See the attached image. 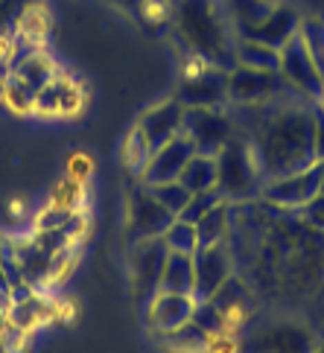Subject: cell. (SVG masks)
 Wrapping results in <instances>:
<instances>
[{"mask_svg":"<svg viewBox=\"0 0 324 353\" xmlns=\"http://www.w3.org/2000/svg\"><path fill=\"white\" fill-rule=\"evenodd\" d=\"M316 105L301 94L263 105H231L234 125L252 146L263 181L316 163Z\"/></svg>","mask_w":324,"mask_h":353,"instance_id":"cell-1","label":"cell"},{"mask_svg":"<svg viewBox=\"0 0 324 353\" xmlns=\"http://www.w3.org/2000/svg\"><path fill=\"white\" fill-rule=\"evenodd\" d=\"M172 32L196 61L210 68H236V27L225 0H170Z\"/></svg>","mask_w":324,"mask_h":353,"instance_id":"cell-2","label":"cell"},{"mask_svg":"<svg viewBox=\"0 0 324 353\" xmlns=\"http://www.w3.org/2000/svg\"><path fill=\"white\" fill-rule=\"evenodd\" d=\"M263 184L266 181L260 175L252 146L236 132L216 155V190L228 205H245L252 199H260Z\"/></svg>","mask_w":324,"mask_h":353,"instance_id":"cell-3","label":"cell"},{"mask_svg":"<svg viewBox=\"0 0 324 353\" xmlns=\"http://www.w3.org/2000/svg\"><path fill=\"white\" fill-rule=\"evenodd\" d=\"M313 347H316L313 330L292 319L263 321L240 345L243 353H313Z\"/></svg>","mask_w":324,"mask_h":353,"instance_id":"cell-4","label":"cell"},{"mask_svg":"<svg viewBox=\"0 0 324 353\" xmlns=\"http://www.w3.org/2000/svg\"><path fill=\"white\" fill-rule=\"evenodd\" d=\"M292 94L298 91L283 79L281 70H252L240 65L228 70V105H263Z\"/></svg>","mask_w":324,"mask_h":353,"instance_id":"cell-5","label":"cell"},{"mask_svg":"<svg viewBox=\"0 0 324 353\" xmlns=\"http://www.w3.org/2000/svg\"><path fill=\"white\" fill-rule=\"evenodd\" d=\"M199 155H219L231 137L236 134V125L231 111L225 108H184V129Z\"/></svg>","mask_w":324,"mask_h":353,"instance_id":"cell-6","label":"cell"},{"mask_svg":"<svg viewBox=\"0 0 324 353\" xmlns=\"http://www.w3.org/2000/svg\"><path fill=\"white\" fill-rule=\"evenodd\" d=\"M321 193V163L316 161L313 167H307L301 172L283 175V179H272L260 190V201L275 210H301L307 201H313Z\"/></svg>","mask_w":324,"mask_h":353,"instance_id":"cell-7","label":"cell"},{"mask_svg":"<svg viewBox=\"0 0 324 353\" xmlns=\"http://www.w3.org/2000/svg\"><path fill=\"white\" fill-rule=\"evenodd\" d=\"M172 99L184 108H225L228 105V70L199 61V70H187Z\"/></svg>","mask_w":324,"mask_h":353,"instance_id":"cell-8","label":"cell"},{"mask_svg":"<svg viewBox=\"0 0 324 353\" xmlns=\"http://www.w3.org/2000/svg\"><path fill=\"white\" fill-rule=\"evenodd\" d=\"M170 248L164 245V239H141L132 243V254H129V274H132V292L138 304H149L158 295L161 286V272H164Z\"/></svg>","mask_w":324,"mask_h":353,"instance_id":"cell-9","label":"cell"},{"mask_svg":"<svg viewBox=\"0 0 324 353\" xmlns=\"http://www.w3.org/2000/svg\"><path fill=\"white\" fill-rule=\"evenodd\" d=\"M172 213L161 205V201L149 193V187L141 184L138 190L129 193V208H126V234L132 243L141 239H155L164 236V231L172 225Z\"/></svg>","mask_w":324,"mask_h":353,"instance_id":"cell-10","label":"cell"},{"mask_svg":"<svg viewBox=\"0 0 324 353\" xmlns=\"http://www.w3.org/2000/svg\"><path fill=\"white\" fill-rule=\"evenodd\" d=\"M281 73L301 97H307L310 103H321L324 97V77L318 73L316 61L310 59L307 47L301 41V35L290 39L281 47Z\"/></svg>","mask_w":324,"mask_h":353,"instance_id":"cell-11","label":"cell"},{"mask_svg":"<svg viewBox=\"0 0 324 353\" xmlns=\"http://www.w3.org/2000/svg\"><path fill=\"white\" fill-rule=\"evenodd\" d=\"M193 272H196V286H193V298L196 301H207L219 292V286L234 274V254L225 243H214V245H202L193 254Z\"/></svg>","mask_w":324,"mask_h":353,"instance_id":"cell-12","label":"cell"},{"mask_svg":"<svg viewBox=\"0 0 324 353\" xmlns=\"http://www.w3.org/2000/svg\"><path fill=\"white\" fill-rule=\"evenodd\" d=\"M196 155V146L190 143V137L184 132L179 137H172L170 143H164L161 149H155L149 155V163L141 172V184L152 187V184H167V181H179L181 170L187 167V161Z\"/></svg>","mask_w":324,"mask_h":353,"instance_id":"cell-13","label":"cell"},{"mask_svg":"<svg viewBox=\"0 0 324 353\" xmlns=\"http://www.w3.org/2000/svg\"><path fill=\"white\" fill-rule=\"evenodd\" d=\"M143 141L149 143V149H161L164 143H170L172 137H179L181 129H184V105L179 99H167V103H158L152 108H146L138 125H134Z\"/></svg>","mask_w":324,"mask_h":353,"instance_id":"cell-14","label":"cell"},{"mask_svg":"<svg viewBox=\"0 0 324 353\" xmlns=\"http://www.w3.org/2000/svg\"><path fill=\"white\" fill-rule=\"evenodd\" d=\"M298 27H301V12H298L290 0H283V3L272 6V12L263 21H257L254 27L243 30L240 35H243V39H254V41H263L269 47L281 50L286 41L298 35Z\"/></svg>","mask_w":324,"mask_h":353,"instance_id":"cell-15","label":"cell"},{"mask_svg":"<svg viewBox=\"0 0 324 353\" xmlns=\"http://www.w3.org/2000/svg\"><path fill=\"white\" fill-rule=\"evenodd\" d=\"M196 312V298L193 295H172V292H158L146 304V324L152 333H170L176 327L187 324Z\"/></svg>","mask_w":324,"mask_h":353,"instance_id":"cell-16","label":"cell"},{"mask_svg":"<svg viewBox=\"0 0 324 353\" xmlns=\"http://www.w3.org/2000/svg\"><path fill=\"white\" fill-rule=\"evenodd\" d=\"M79 105H82V94L65 77H56L47 88H41V91L35 94L32 111L47 114V117H61V114H73Z\"/></svg>","mask_w":324,"mask_h":353,"instance_id":"cell-17","label":"cell"},{"mask_svg":"<svg viewBox=\"0 0 324 353\" xmlns=\"http://www.w3.org/2000/svg\"><path fill=\"white\" fill-rule=\"evenodd\" d=\"M196 286V272H193V254H176L170 251L164 272H161V286L158 292H172V295H193Z\"/></svg>","mask_w":324,"mask_h":353,"instance_id":"cell-18","label":"cell"},{"mask_svg":"<svg viewBox=\"0 0 324 353\" xmlns=\"http://www.w3.org/2000/svg\"><path fill=\"white\" fill-rule=\"evenodd\" d=\"M234 228V205L219 201L214 210H207L202 219L196 222V236H199V248L202 245H214V243H225Z\"/></svg>","mask_w":324,"mask_h":353,"instance_id":"cell-19","label":"cell"},{"mask_svg":"<svg viewBox=\"0 0 324 353\" xmlns=\"http://www.w3.org/2000/svg\"><path fill=\"white\" fill-rule=\"evenodd\" d=\"M234 56H236V65H240V68L281 70V50L278 47H269L263 41H254V39H243V35H236Z\"/></svg>","mask_w":324,"mask_h":353,"instance_id":"cell-20","label":"cell"},{"mask_svg":"<svg viewBox=\"0 0 324 353\" xmlns=\"http://www.w3.org/2000/svg\"><path fill=\"white\" fill-rule=\"evenodd\" d=\"M15 79H21L23 85L30 88V91H35L39 94L41 88H47L50 82H53L56 77H59V70H56V65L50 61V56H44L41 50H35L32 56H27V59H21L15 68L9 70Z\"/></svg>","mask_w":324,"mask_h":353,"instance_id":"cell-21","label":"cell"},{"mask_svg":"<svg viewBox=\"0 0 324 353\" xmlns=\"http://www.w3.org/2000/svg\"><path fill=\"white\" fill-rule=\"evenodd\" d=\"M161 345L170 347L172 353H207L210 347V333L202 330L193 319L176 327V330H170V333H161Z\"/></svg>","mask_w":324,"mask_h":353,"instance_id":"cell-22","label":"cell"},{"mask_svg":"<svg viewBox=\"0 0 324 353\" xmlns=\"http://www.w3.org/2000/svg\"><path fill=\"white\" fill-rule=\"evenodd\" d=\"M179 181L187 187L190 193H202V190H216V158L214 155H193L187 161V167L181 170Z\"/></svg>","mask_w":324,"mask_h":353,"instance_id":"cell-23","label":"cell"},{"mask_svg":"<svg viewBox=\"0 0 324 353\" xmlns=\"http://www.w3.org/2000/svg\"><path fill=\"white\" fill-rule=\"evenodd\" d=\"M225 3H228L234 27H236V35L248 27H254L257 21H263L272 12V3H266V0H225Z\"/></svg>","mask_w":324,"mask_h":353,"instance_id":"cell-24","label":"cell"},{"mask_svg":"<svg viewBox=\"0 0 324 353\" xmlns=\"http://www.w3.org/2000/svg\"><path fill=\"white\" fill-rule=\"evenodd\" d=\"M164 245L176 254H196L199 251V236H196V225L184 222V219H172V225L164 231Z\"/></svg>","mask_w":324,"mask_h":353,"instance_id":"cell-25","label":"cell"},{"mask_svg":"<svg viewBox=\"0 0 324 353\" xmlns=\"http://www.w3.org/2000/svg\"><path fill=\"white\" fill-rule=\"evenodd\" d=\"M298 35L307 47L310 59L316 61L318 73L324 77V21L321 18H301V27H298Z\"/></svg>","mask_w":324,"mask_h":353,"instance_id":"cell-26","label":"cell"},{"mask_svg":"<svg viewBox=\"0 0 324 353\" xmlns=\"http://www.w3.org/2000/svg\"><path fill=\"white\" fill-rule=\"evenodd\" d=\"M44 315H47V310L41 307V301L32 298V295L23 298V301H12L9 304V319H12L15 327H21V330H32Z\"/></svg>","mask_w":324,"mask_h":353,"instance_id":"cell-27","label":"cell"},{"mask_svg":"<svg viewBox=\"0 0 324 353\" xmlns=\"http://www.w3.org/2000/svg\"><path fill=\"white\" fill-rule=\"evenodd\" d=\"M0 103L9 105L12 111H18V114H23V111H32L35 105V91H30L27 85H23L21 79H15L9 73V77L3 79V97H0Z\"/></svg>","mask_w":324,"mask_h":353,"instance_id":"cell-28","label":"cell"},{"mask_svg":"<svg viewBox=\"0 0 324 353\" xmlns=\"http://www.w3.org/2000/svg\"><path fill=\"white\" fill-rule=\"evenodd\" d=\"M219 201H225L222 199V193L219 190H202V193H190V199H187V205H184V210L179 213L176 219H184V222H190V225H196L199 219L205 216L207 210H214Z\"/></svg>","mask_w":324,"mask_h":353,"instance_id":"cell-29","label":"cell"},{"mask_svg":"<svg viewBox=\"0 0 324 353\" xmlns=\"http://www.w3.org/2000/svg\"><path fill=\"white\" fill-rule=\"evenodd\" d=\"M149 193H152L161 205H164L172 216H179V213L184 210L187 199H190V190L181 184V181H167V184H152L149 187Z\"/></svg>","mask_w":324,"mask_h":353,"instance_id":"cell-30","label":"cell"},{"mask_svg":"<svg viewBox=\"0 0 324 353\" xmlns=\"http://www.w3.org/2000/svg\"><path fill=\"white\" fill-rule=\"evenodd\" d=\"M149 155H152V149H149V143L143 141V134L134 129V132L129 134V143H126V163H129V170L138 175V179H141L143 167L149 163Z\"/></svg>","mask_w":324,"mask_h":353,"instance_id":"cell-31","label":"cell"},{"mask_svg":"<svg viewBox=\"0 0 324 353\" xmlns=\"http://www.w3.org/2000/svg\"><path fill=\"white\" fill-rule=\"evenodd\" d=\"M32 6V0H0V27L18 23V18Z\"/></svg>","mask_w":324,"mask_h":353,"instance_id":"cell-32","label":"cell"},{"mask_svg":"<svg viewBox=\"0 0 324 353\" xmlns=\"http://www.w3.org/2000/svg\"><path fill=\"white\" fill-rule=\"evenodd\" d=\"M301 216L307 225H313L316 231L324 234V193H318L313 201H307V205L301 208Z\"/></svg>","mask_w":324,"mask_h":353,"instance_id":"cell-33","label":"cell"},{"mask_svg":"<svg viewBox=\"0 0 324 353\" xmlns=\"http://www.w3.org/2000/svg\"><path fill=\"white\" fill-rule=\"evenodd\" d=\"M301 12V18H321L324 21V0H290Z\"/></svg>","mask_w":324,"mask_h":353,"instance_id":"cell-34","label":"cell"},{"mask_svg":"<svg viewBox=\"0 0 324 353\" xmlns=\"http://www.w3.org/2000/svg\"><path fill=\"white\" fill-rule=\"evenodd\" d=\"M316 161H324V108L316 105Z\"/></svg>","mask_w":324,"mask_h":353,"instance_id":"cell-35","label":"cell"},{"mask_svg":"<svg viewBox=\"0 0 324 353\" xmlns=\"http://www.w3.org/2000/svg\"><path fill=\"white\" fill-rule=\"evenodd\" d=\"M88 167H91V161L85 155H73L70 158V175H73V179H82V175L88 172Z\"/></svg>","mask_w":324,"mask_h":353,"instance_id":"cell-36","label":"cell"},{"mask_svg":"<svg viewBox=\"0 0 324 353\" xmlns=\"http://www.w3.org/2000/svg\"><path fill=\"white\" fill-rule=\"evenodd\" d=\"M111 3H117L120 9H126V12H143L149 6V0H111Z\"/></svg>","mask_w":324,"mask_h":353,"instance_id":"cell-37","label":"cell"},{"mask_svg":"<svg viewBox=\"0 0 324 353\" xmlns=\"http://www.w3.org/2000/svg\"><path fill=\"white\" fill-rule=\"evenodd\" d=\"M313 353H324V339H318V342H316V347H313Z\"/></svg>","mask_w":324,"mask_h":353,"instance_id":"cell-38","label":"cell"},{"mask_svg":"<svg viewBox=\"0 0 324 353\" xmlns=\"http://www.w3.org/2000/svg\"><path fill=\"white\" fill-rule=\"evenodd\" d=\"M0 353H9V347H6V342H3V333H0Z\"/></svg>","mask_w":324,"mask_h":353,"instance_id":"cell-39","label":"cell"},{"mask_svg":"<svg viewBox=\"0 0 324 353\" xmlns=\"http://www.w3.org/2000/svg\"><path fill=\"white\" fill-rule=\"evenodd\" d=\"M321 163V193H324V161H318Z\"/></svg>","mask_w":324,"mask_h":353,"instance_id":"cell-40","label":"cell"},{"mask_svg":"<svg viewBox=\"0 0 324 353\" xmlns=\"http://www.w3.org/2000/svg\"><path fill=\"white\" fill-rule=\"evenodd\" d=\"M266 3H272V6H275V3H283V0H266Z\"/></svg>","mask_w":324,"mask_h":353,"instance_id":"cell-41","label":"cell"}]
</instances>
